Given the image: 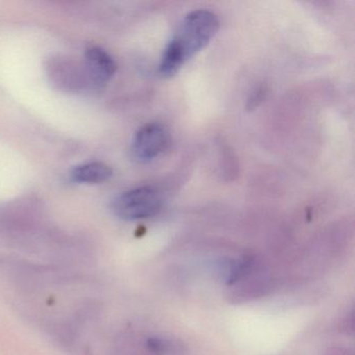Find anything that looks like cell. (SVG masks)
<instances>
[{
  "label": "cell",
  "mask_w": 355,
  "mask_h": 355,
  "mask_svg": "<svg viewBox=\"0 0 355 355\" xmlns=\"http://www.w3.org/2000/svg\"><path fill=\"white\" fill-rule=\"evenodd\" d=\"M168 143L169 135L162 124H146L137 132L132 140V157L139 163H148L165 150Z\"/></svg>",
  "instance_id": "obj_3"
},
{
  "label": "cell",
  "mask_w": 355,
  "mask_h": 355,
  "mask_svg": "<svg viewBox=\"0 0 355 355\" xmlns=\"http://www.w3.org/2000/svg\"><path fill=\"white\" fill-rule=\"evenodd\" d=\"M113 175V170L107 164L101 162H91L76 166L70 174V178L78 184H101L107 182Z\"/></svg>",
  "instance_id": "obj_5"
},
{
  "label": "cell",
  "mask_w": 355,
  "mask_h": 355,
  "mask_svg": "<svg viewBox=\"0 0 355 355\" xmlns=\"http://www.w3.org/2000/svg\"><path fill=\"white\" fill-rule=\"evenodd\" d=\"M163 198L157 189L145 186L132 189L116 197L112 202V211L119 219L137 221L159 214Z\"/></svg>",
  "instance_id": "obj_2"
},
{
  "label": "cell",
  "mask_w": 355,
  "mask_h": 355,
  "mask_svg": "<svg viewBox=\"0 0 355 355\" xmlns=\"http://www.w3.org/2000/svg\"><path fill=\"white\" fill-rule=\"evenodd\" d=\"M85 58H86L85 62H86L87 72L97 84L101 85L109 82L116 73L117 66L115 61L103 49L99 47H91L87 49Z\"/></svg>",
  "instance_id": "obj_4"
},
{
  "label": "cell",
  "mask_w": 355,
  "mask_h": 355,
  "mask_svg": "<svg viewBox=\"0 0 355 355\" xmlns=\"http://www.w3.org/2000/svg\"><path fill=\"white\" fill-rule=\"evenodd\" d=\"M219 30L215 14L198 10L188 14L164 51L159 73L164 78L175 76L187 62L207 46Z\"/></svg>",
  "instance_id": "obj_1"
}]
</instances>
